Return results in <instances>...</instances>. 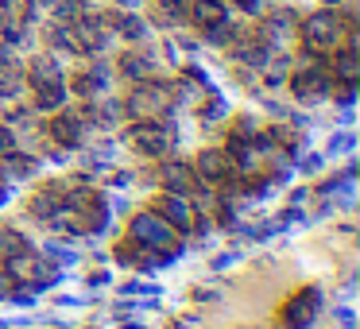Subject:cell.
Segmentation results:
<instances>
[{
  "label": "cell",
  "instance_id": "cell-1",
  "mask_svg": "<svg viewBox=\"0 0 360 329\" xmlns=\"http://www.w3.org/2000/svg\"><path fill=\"white\" fill-rule=\"evenodd\" d=\"M349 32H352V20H349V16H337V12H314V16L302 20V27H298V39H302V51H306V55L326 58V55H333V51L341 47Z\"/></svg>",
  "mask_w": 360,
  "mask_h": 329
},
{
  "label": "cell",
  "instance_id": "cell-2",
  "mask_svg": "<svg viewBox=\"0 0 360 329\" xmlns=\"http://www.w3.org/2000/svg\"><path fill=\"white\" fill-rule=\"evenodd\" d=\"M128 236H132V244H140V264L143 259H167L171 252H179V233L155 209L136 213L132 225H128Z\"/></svg>",
  "mask_w": 360,
  "mask_h": 329
},
{
  "label": "cell",
  "instance_id": "cell-3",
  "mask_svg": "<svg viewBox=\"0 0 360 329\" xmlns=\"http://www.w3.org/2000/svg\"><path fill=\"white\" fill-rule=\"evenodd\" d=\"M174 101H179V86H171L163 78H140L128 93L124 109L132 120H159L163 112H171Z\"/></svg>",
  "mask_w": 360,
  "mask_h": 329
},
{
  "label": "cell",
  "instance_id": "cell-4",
  "mask_svg": "<svg viewBox=\"0 0 360 329\" xmlns=\"http://www.w3.org/2000/svg\"><path fill=\"white\" fill-rule=\"evenodd\" d=\"M290 93H295L298 101H306V105L329 97V93H333V74H329V66H326V63H306V66H298V70L290 74Z\"/></svg>",
  "mask_w": 360,
  "mask_h": 329
},
{
  "label": "cell",
  "instance_id": "cell-5",
  "mask_svg": "<svg viewBox=\"0 0 360 329\" xmlns=\"http://www.w3.org/2000/svg\"><path fill=\"white\" fill-rule=\"evenodd\" d=\"M155 213L174 228V233H194V228H205L202 209H194L186 194H171V190H167V194H159L155 198Z\"/></svg>",
  "mask_w": 360,
  "mask_h": 329
},
{
  "label": "cell",
  "instance_id": "cell-6",
  "mask_svg": "<svg viewBox=\"0 0 360 329\" xmlns=\"http://www.w3.org/2000/svg\"><path fill=\"white\" fill-rule=\"evenodd\" d=\"M124 140H128L132 151L155 159V155H163V151L171 148V128H167L163 120H136V124L124 132Z\"/></svg>",
  "mask_w": 360,
  "mask_h": 329
},
{
  "label": "cell",
  "instance_id": "cell-7",
  "mask_svg": "<svg viewBox=\"0 0 360 329\" xmlns=\"http://www.w3.org/2000/svg\"><path fill=\"white\" fill-rule=\"evenodd\" d=\"M194 174L205 186H221V182H229L236 174V167H233V159L225 155V148H205V151H198V159H194Z\"/></svg>",
  "mask_w": 360,
  "mask_h": 329
},
{
  "label": "cell",
  "instance_id": "cell-8",
  "mask_svg": "<svg viewBox=\"0 0 360 329\" xmlns=\"http://www.w3.org/2000/svg\"><path fill=\"white\" fill-rule=\"evenodd\" d=\"M318 310H321L318 290H314V287H302L298 295L287 298V306H283V321H287V325H295V329H306L314 318H318Z\"/></svg>",
  "mask_w": 360,
  "mask_h": 329
},
{
  "label": "cell",
  "instance_id": "cell-9",
  "mask_svg": "<svg viewBox=\"0 0 360 329\" xmlns=\"http://www.w3.org/2000/svg\"><path fill=\"white\" fill-rule=\"evenodd\" d=\"M82 136H86V124H82L78 112L55 109V117L47 120V140L58 148H82Z\"/></svg>",
  "mask_w": 360,
  "mask_h": 329
},
{
  "label": "cell",
  "instance_id": "cell-10",
  "mask_svg": "<svg viewBox=\"0 0 360 329\" xmlns=\"http://www.w3.org/2000/svg\"><path fill=\"white\" fill-rule=\"evenodd\" d=\"M329 74H333V82L356 86V78H360V55H356V47L341 43V47H337L333 55H329Z\"/></svg>",
  "mask_w": 360,
  "mask_h": 329
},
{
  "label": "cell",
  "instance_id": "cell-11",
  "mask_svg": "<svg viewBox=\"0 0 360 329\" xmlns=\"http://www.w3.org/2000/svg\"><path fill=\"white\" fill-rule=\"evenodd\" d=\"M190 20H194L202 32H213V27H221V24L229 20L225 0H194V4H190Z\"/></svg>",
  "mask_w": 360,
  "mask_h": 329
},
{
  "label": "cell",
  "instance_id": "cell-12",
  "mask_svg": "<svg viewBox=\"0 0 360 329\" xmlns=\"http://www.w3.org/2000/svg\"><path fill=\"white\" fill-rule=\"evenodd\" d=\"M63 194H66V182H47V186L32 198V213L39 221H51L58 209H63Z\"/></svg>",
  "mask_w": 360,
  "mask_h": 329
},
{
  "label": "cell",
  "instance_id": "cell-13",
  "mask_svg": "<svg viewBox=\"0 0 360 329\" xmlns=\"http://www.w3.org/2000/svg\"><path fill=\"white\" fill-rule=\"evenodd\" d=\"M163 186L171 190V194H194V190H198V174L190 171L186 163H167L163 167Z\"/></svg>",
  "mask_w": 360,
  "mask_h": 329
},
{
  "label": "cell",
  "instance_id": "cell-14",
  "mask_svg": "<svg viewBox=\"0 0 360 329\" xmlns=\"http://www.w3.org/2000/svg\"><path fill=\"white\" fill-rule=\"evenodd\" d=\"M105 89V70L101 66H94V70H78L70 78V86H66V93H78L82 101H89V97H97Z\"/></svg>",
  "mask_w": 360,
  "mask_h": 329
},
{
  "label": "cell",
  "instance_id": "cell-15",
  "mask_svg": "<svg viewBox=\"0 0 360 329\" xmlns=\"http://www.w3.org/2000/svg\"><path fill=\"white\" fill-rule=\"evenodd\" d=\"M117 70L124 74L128 82H140V78H151L155 63H151V55H143V51H128V55H120Z\"/></svg>",
  "mask_w": 360,
  "mask_h": 329
},
{
  "label": "cell",
  "instance_id": "cell-16",
  "mask_svg": "<svg viewBox=\"0 0 360 329\" xmlns=\"http://www.w3.org/2000/svg\"><path fill=\"white\" fill-rule=\"evenodd\" d=\"M35 159L32 155H20L16 151H8V155H0V179H27V174H35Z\"/></svg>",
  "mask_w": 360,
  "mask_h": 329
},
{
  "label": "cell",
  "instance_id": "cell-17",
  "mask_svg": "<svg viewBox=\"0 0 360 329\" xmlns=\"http://www.w3.org/2000/svg\"><path fill=\"white\" fill-rule=\"evenodd\" d=\"M109 24L117 27V32L124 35L128 43H143V39H148V24H143V16H132V12H120V16H109Z\"/></svg>",
  "mask_w": 360,
  "mask_h": 329
},
{
  "label": "cell",
  "instance_id": "cell-18",
  "mask_svg": "<svg viewBox=\"0 0 360 329\" xmlns=\"http://www.w3.org/2000/svg\"><path fill=\"white\" fill-rule=\"evenodd\" d=\"M20 89H24V70L16 63H4L0 66V101H12Z\"/></svg>",
  "mask_w": 360,
  "mask_h": 329
},
{
  "label": "cell",
  "instance_id": "cell-19",
  "mask_svg": "<svg viewBox=\"0 0 360 329\" xmlns=\"http://www.w3.org/2000/svg\"><path fill=\"white\" fill-rule=\"evenodd\" d=\"M20 252H32V244H27L24 233H16V228H0V264L12 256H20Z\"/></svg>",
  "mask_w": 360,
  "mask_h": 329
},
{
  "label": "cell",
  "instance_id": "cell-20",
  "mask_svg": "<svg viewBox=\"0 0 360 329\" xmlns=\"http://www.w3.org/2000/svg\"><path fill=\"white\" fill-rule=\"evenodd\" d=\"M155 16L163 24H182L190 20V0H155Z\"/></svg>",
  "mask_w": 360,
  "mask_h": 329
},
{
  "label": "cell",
  "instance_id": "cell-21",
  "mask_svg": "<svg viewBox=\"0 0 360 329\" xmlns=\"http://www.w3.org/2000/svg\"><path fill=\"white\" fill-rule=\"evenodd\" d=\"M20 140L16 132H12V124H0V155H8V151H16Z\"/></svg>",
  "mask_w": 360,
  "mask_h": 329
},
{
  "label": "cell",
  "instance_id": "cell-22",
  "mask_svg": "<svg viewBox=\"0 0 360 329\" xmlns=\"http://www.w3.org/2000/svg\"><path fill=\"white\" fill-rule=\"evenodd\" d=\"M202 117H205V120H221V117H225V105H221V101H217V97H213V101H210V105H205V101H202Z\"/></svg>",
  "mask_w": 360,
  "mask_h": 329
},
{
  "label": "cell",
  "instance_id": "cell-23",
  "mask_svg": "<svg viewBox=\"0 0 360 329\" xmlns=\"http://www.w3.org/2000/svg\"><path fill=\"white\" fill-rule=\"evenodd\" d=\"M236 8H244V12H259L264 8V0H233Z\"/></svg>",
  "mask_w": 360,
  "mask_h": 329
},
{
  "label": "cell",
  "instance_id": "cell-24",
  "mask_svg": "<svg viewBox=\"0 0 360 329\" xmlns=\"http://www.w3.org/2000/svg\"><path fill=\"white\" fill-rule=\"evenodd\" d=\"M120 4H124V8H128V4H136V0H120Z\"/></svg>",
  "mask_w": 360,
  "mask_h": 329
},
{
  "label": "cell",
  "instance_id": "cell-25",
  "mask_svg": "<svg viewBox=\"0 0 360 329\" xmlns=\"http://www.w3.org/2000/svg\"><path fill=\"white\" fill-rule=\"evenodd\" d=\"M78 4H89V0H78Z\"/></svg>",
  "mask_w": 360,
  "mask_h": 329
}]
</instances>
